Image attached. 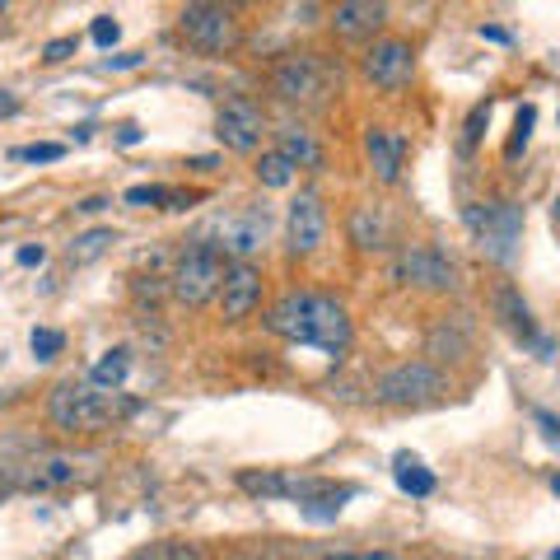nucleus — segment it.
<instances>
[{"label": "nucleus", "instance_id": "1", "mask_svg": "<svg viewBox=\"0 0 560 560\" xmlns=\"http://www.w3.org/2000/svg\"><path fill=\"white\" fill-rule=\"evenodd\" d=\"M267 327L290 346H313V350H327V355H341L350 346L346 304L318 290H290L285 300H276L267 313Z\"/></svg>", "mask_w": 560, "mask_h": 560}, {"label": "nucleus", "instance_id": "43", "mask_svg": "<svg viewBox=\"0 0 560 560\" xmlns=\"http://www.w3.org/2000/svg\"><path fill=\"white\" fill-rule=\"evenodd\" d=\"M224 560H257V556H248V551H234V556H224Z\"/></svg>", "mask_w": 560, "mask_h": 560}, {"label": "nucleus", "instance_id": "27", "mask_svg": "<svg viewBox=\"0 0 560 560\" xmlns=\"http://www.w3.org/2000/svg\"><path fill=\"white\" fill-rule=\"evenodd\" d=\"M136 560H206V551L197 547V541H160V547L140 551Z\"/></svg>", "mask_w": 560, "mask_h": 560}, {"label": "nucleus", "instance_id": "10", "mask_svg": "<svg viewBox=\"0 0 560 560\" xmlns=\"http://www.w3.org/2000/svg\"><path fill=\"white\" fill-rule=\"evenodd\" d=\"M215 234H220V243H215L220 253H230L234 261H248L261 248V243H267V234H271V210L248 201V206L230 210V215H220L215 220Z\"/></svg>", "mask_w": 560, "mask_h": 560}, {"label": "nucleus", "instance_id": "38", "mask_svg": "<svg viewBox=\"0 0 560 560\" xmlns=\"http://www.w3.org/2000/svg\"><path fill=\"white\" fill-rule=\"evenodd\" d=\"M131 66H140V51H121V57L103 61V70H131Z\"/></svg>", "mask_w": 560, "mask_h": 560}, {"label": "nucleus", "instance_id": "15", "mask_svg": "<svg viewBox=\"0 0 560 560\" xmlns=\"http://www.w3.org/2000/svg\"><path fill=\"white\" fill-rule=\"evenodd\" d=\"M364 160H370L378 183H397L401 160H407V140H401L393 127H370L364 131Z\"/></svg>", "mask_w": 560, "mask_h": 560}, {"label": "nucleus", "instance_id": "34", "mask_svg": "<svg viewBox=\"0 0 560 560\" xmlns=\"http://www.w3.org/2000/svg\"><path fill=\"white\" fill-rule=\"evenodd\" d=\"M14 261H20V267H43V261H47V248H43V243H28V248L14 253Z\"/></svg>", "mask_w": 560, "mask_h": 560}, {"label": "nucleus", "instance_id": "32", "mask_svg": "<svg viewBox=\"0 0 560 560\" xmlns=\"http://www.w3.org/2000/svg\"><path fill=\"white\" fill-rule=\"evenodd\" d=\"M90 38H94L98 47H117V38H121V24L113 20V14H98V20L90 24Z\"/></svg>", "mask_w": 560, "mask_h": 560}, {"label": "nucleus", "instance_id": "36", "mask_svg": "<svg viewBox=\"0 0 560 560\" xmlns=\"http://www.w3.org/2000/svg\"><path fill=\"white\" fill-rule=\"evenodd\" d=\"M323 560H397L393 551H337V556H323Z\"/></svg>", "mask_w": 560, "mask_h": 560}, {"label": "nucleus", "instance_id": "35", "mask_svg": "<svg viewBox=\"0 0 560 560\" xmlns=\"http://www.w3.org/2000/svg\"><path fill=\"white\" fill-rule=\"evenodd\" d=\"M70 51H75V38H57V43H47L43 61H51V66H57V61H66V57H70Z\"/></svg>", "mask_w": 560, "mask_h": 560}, {"label": "nucleus", "instance_id": "9", "mask_svg": "<svg viewBox=\"0 0 560 560\" xmlns=\"http://www.w3.org/2000/svg\"><path fill=\"white\" fill-rule=\"evenodd\" d=\"M261 136H267V113H261L257 98L230 94V98L220 103V113H215V140H220L224 150L253 154L261 145Z\"/></svg>", "mask_w": 560, "mask_h": 560}, {"label": "nucleus", "instance_id": "30", "mask_svg": "<svg viewBox=\"0 0 560 560\" xmlns=\"http://www.w3.org/2000/svg\"><path fill=\"white\" fill-rule=\"evenodd\" d=\"M28 346H33V355H38V360H57V355H61V346H66V337H61L57 327H33Z\"/></svg>", "mask_w": 560, "mask_h": 560}, {"label": "nucleus", "instance_id": "26", "mask_svg": "<svg viewBox=\"0 0 560 560\" xmlns=\"http://www.w3.org/2000/svg\"><path fill=\"white\" fill-rule=\"evenodd\" d=\"M533 121H537V108H533V103H523L518 117H514V140L504 145V160H510V164L518 160L523 150H528V140H533Z\"/></svg>", "mask_w": 560, "mask_h": 560}, {"label": "nucleus", "instance_id": "12", "mask_svg": "<svg viewBox=\"0 0 560 560\" xmlns=\"http://www.w3.org/2000/svg\"><path fill=\"white\" fill-rule=\"evenodd\" d=\"M327 238V210H323V197L313 187H304L300 197L290 201V215H285V243L294 257H308L318 253Z\"/></svg>", "mask_w": 560, "mask_h": 560}, {"label": "nucleus", "instance_id": "40", "mask_svg": "<svg viewBox=\"0 0 560 560\" xmlns=\"http://www.w3.org/2000/svg\"><path fill=\"white\" fill-rule=\"evenodd\" d=\"M117 140H121V145H140V127H131V121H127V127L117 131Z\"/></svg>", "mask_w": 560, "mask_h": 560}, {"label": "nucleus", "instance_id": "11", "mask_svg": "<svg viewBox=\"0 0 560 560\" xmlns=\"http://www.w3.org/2000/svg\"><path fill=\"white\" fill-rule=\"evenodd\" d=\"M416 70V47L407 38H374L370 51H364V80L378 84V90H407Z\"/></svg>", "mask_w": 560, "mask_h": 560}, {"label": "nucleus", "instance_id": "22", "mask_svg": "<svg viewBox=\"0 0 560 560\" xmlns=\"http://www.w3.org/2000/svg\"><path fill=\"white\" fill-rule=\"evenodd\" d=\"M238 486L261 500H294V477L290 471H238Z\"/></svg>", "mask_w": 560, "mask_h": 560}, {"label": "nucleus", "instance_id": "5", "mask_svg": "<svg viewBox=\"0 0 560 560\" xmlns=\"http://www.w3.org/2000/svg\"><path fill=\"white\" fill-rule=\"evenodd\" d=\"M224 271L230 267H224V253L215 248V243H197V248H187L178 257L168 290H173V300H178L183 308H201V304H210L220 294Z\"/></svg>", "mask_w": 560, "mask_h": 560}, {"label": "nucleus", "instance_id": "44", "mask_svg": "<svg viewBox=\"0 0 560 560\" xmlns=\"http://www.w3.org/2000/svg\"><path fill=\"white\" fill-rule=\"evenodd\" d=\"M551 490H556V495H560V477H556V481H551Z\"/></svg>", "mask_w": 560, "mask_h": 560}, {"label": "nucleus", "instance_id": "28", "mask_svg": "<svg viewBox=\"0 0 560 560\" xmlns=\"http://www.w3.org/2000/svg\"><path fill=\"white\" fill-rule=\"evenodd\" d=\"M490 121V98L486 103H477V108H471V117L463 121V140H458V154L463 160H471V150H477V140H481V127Z\"/></svg>", "mask_w": 560, "mask_h": 560}, {"label": "nucleus", "instance_id": "4", "mask_svg": "<svg viewBox=\"0 0 560 560\" xmlns=\"http://www.w3.org/2000/svg\"><path fill=\"white\" fill-rule=\"evenodd\" d=\"M271 90L276 98L300 103V108H323L331 94V66L323 61V51H290L271 70Z\"/></svg>", "mask_w": 560, "mask_h": 560}, {"label": "nucleus", "instance_id": "19", "mask_svg": "<svg viewBox=\"0 0 560 560\" xmlns=\"http://www.w3.org/2000/svg\"><path fill=\"white\" fill-rule=\"evenodd\" d=\"M350 243H355L360 253H383V243H388V220H383L378 206H355L350 210Z\"/></svg>", "mask_w": 560, "mask_h": 560}, {"label": "nucleus", "instance_id": "20", "mask_svg": "<svg viewBox=\"0 0 560 560\" xmlns=\"http://www.w3.org/2000/svg\"><path fill=\"white\" fill-rule=\"evenodd\" d=\"M471 350V341H467V331L453 323V318H440L430 327V337H425V355H430V364H444V360H463Z\"/></svg>", "mask_w": 560, "mask_h": 560}, {"label": "nucleus", "instance_id": "13", "mask_svg": "<svg viewBox=\"0 0 560 560\" xmlns=\"http://www.w3.org/2000/svg\"><path fill=\"white\" fill-rule=\"evenodd\" d=\"M490 308H495V318H500L504 327H510L523 346H533L541 360H551V355H556V346H551V341L537 331V323H533V308L523 304V294L510 285V280H500V285L490 290Z\"/></svg>", "mask_w": 560, "mask_h": 560}, {"label": "nucleus", "instance_id": "39", "mask_svg": "<svg viewBox=\"0 0 560 560\" xmlns=\"http://www.w3.org/2000/svg\"><path fill=\"white\" fill-rule=\"evenodd\" d=\"M20 113V98H14L10 90H0V117H14Z\"/></svg>", "mask_w": 560, "mask_h": 560}, {"label": "nucleus", "instance_id": "41", "mask_svg": "<svg viewBox=\"0 0 560 560\" xmlns=\"http://www.w3.org/2000/svg\"><path fill=\"white\" fill-rule=\"evenodd\" d=\"M481 38H490V43H510V33L495 28V24H481Z\"/></svg>", "mask_w": 560, "mask_h": 560}, {"label": "nucleus", "instance_id": "7", "mask_svg": "<svg viewBox=\"0 0 560 560\" xmlns=\"http://www.w3.org/2000/svg\"><path fill=\"white\" fill-rule=\"evenodd\" d=\"M183 38L206 51V57H224V51L238 47V14L230 5H210V0H197V5H183L178 14Z\"/></svg>", "mask_w": 560, "mask_h": 560}, {"label": "nucleus", "instance_id": "17", "mask_svg": "<svg viewBox=\"0 0 560 560\" xmlns=\"http://www.w3.org/2000/svg\"><path fill=\"white\" fill-rule=\"evenodd\" d=\"M388 20V5H374V0H346V5L331 10V24H337L341 38H374Z\"/></svg>", "mask_w": 560, "mask_h": 560}, {"label": "nucleus", "instance_id": "42", "mask_svg": "<svg viewBox=\"0 0 560 560\" xmlns=\"http://www.w3.org/2000/svg\"><path fill=\"white\" fill-rule=\"evenodd\" d=\"M103 206H108L103 197H90V201H80V210H84V215H94V210H103Z\"/></svg>", "mask_w": 560, "mask_h": 560}, {"label": "nucleus", "instance_id": "46", "mask_svg": "<svg viewBox=\"0 0 560 560\" xmlns=\"http://www.w3.org/2000/svg\"><path fill=\"white\" fill-rule=\"evenodd\" d=\"M551 560H560V551H551Z\"/></svg>", "mask_w": 560, "mask_h": 560}, {"label": "nucleus", "instance_id": "31", "mask_svg": "<svg viewBox=\"0 0 560 560\" xmlns=\"http://www.w3.org/2000/svg\"><path fill=\"white\" fill-rule=\"evenodd\" d=\"M350 495H331V500H308V504H300V514L308 518V523H331L341 514V504H346Z\"/></svg>", "mask_w": 560, "mask_h": 560}, {"label": "nucleus", "instance_id": "3", "mask_svg": "<svg viewBox=\"0 0 560 560\" xmlns=\"http://www.w3.org/2000/svg\"><path fill=\"white\" fill-rule=\"evenodd\" d=\"M471 238H477V248L500 261V267H514L518 261V243H523V206L510 201V197H495V201H477L463 210Z\"/></svg>", "mask_w": 560, "mask_h": 560}, {"label": "nucleus", "instance_id": "37", "mask_svg": "<svg viewBox=\"0 0 560 560\" xmlns=\"http://www.w3.org/2000/svg\"><path fill=\"white\" fill-rule=\"evenodd\" d=\"M537 425H541V434H547V444H560V420L551 411H537Z\"/></svg>", "mask_w": 560, "mask_h": 560}, {"label": "nucleus", "instance_id": "6", "mask_svg": "<svg viewBox=\"0 0 560 560\" xmlns=\"http://www.w3.org/2000/svg\"><path fill=\"white\" fill-rule=\"evenodd\" d=\"M444 388L448 383L430 360H401L374 378V397L383 407H430L444 397Z\"/></svg>", "mask_w": 560, "mask_h": 560}, {"label": "nucleus", "instance_id": "25", "mask_svg": "<svg viewBox=\"0 0 560 560\" xmlns=\"http://www.w3.org/2000/svg\"><path fill=\"white\" fill-rule=\"evenodd\" d=\"M108 243H117L113 230H90V234H80L75 243H70V261H75V267H84V261L103 257V248H108Z\"/></svg>", "mask_w": 560, "mask_h": 560}, {"label": "nucleus", "instance_id": "24", "mask_svg": "<svg viewBox=\"0 0 560 560\" xmlns=\"http://www.w3.org/2000/svg\"><path fill=\"white\" fill-rule=\"evenodd\" d=\"M294 173H300V168H294L280 150H267V154L257 160V183H261V187H290Z\"/></svg>", "mask_w": 560, "mask_h": 560}, {"label": "nucleus", "instance_id": "2", "mask_svg": "<svg viewBox=\"0 0 560 560\" xmlns=\"http://www.w3.org/2000/svg\"><path fill=\"white\" fill-rule=\"evenodd\" d=\"M136 407L117 388H98L94 378H66L51 388L47 397V416L51 425L66 430V434H94V430H108L117 425L121 416H131Z\"/></svg>", "mask_w": 560, "mask_h": 560}, {"label": "nucleus", "instance_id": "18", "mask_svg": "<svg viewBox=\"0 0 560 560\" xmlns=\"http://www.w3.org/2000/svg\"><path fill=\"white\" fill-rule=\"evenodd\" d=\"M276 140H280V154L294 164V168H323V145L313 140V131L308 127H300V121H285V127L276 131Z\"/></svg>", "mask_w": 560, "mask_h": 560}, {"label": "nucleus", "instance_id": "29", "mask_svg": "<svg viewBox=\"0 0 560 560\" xmlns=\"http://www.w3.org/2000/svg\"><path fill=\"white\" fill-rule=\"evenodd\" d=\"M61 154H66V145H57V140H38V145H20L10 160H20V164H57Z\"/></svg>", "mask_w": 560, "mask_h": 560}, {"label": "nucleus", "instance_id": "14", "mask_svg": "<svg viewBox=\"0 0 560 560\" xmlns=\"http://www.w3.org/2000/svg\"><path fill=\"white\" fill-rule=\"evenodd\" d=\"M261 267L253 261H234L230 271H224V285H220V308H224V323H243L248 313L261 304Z\"/></svg>", "mask_w": 560, "mask_h": 560}, {"label": "nucleus", "instance_id": "21", "mask_svg": "<svg viewBox=\"0 0 560 560\" xmlns=\"http://www.w3.org/2000/svg\"><path fill=\"white\" fill-rule=\"evenodd\" d=\"M393 477H397V486L407 490V495H416V500L434 495V471L420 463L416 453H397V458H393Z\"/></svg>", "mask_w": 560, "mask_h": 560}, {"label": "nucleus", "instance_id": "16", "mask_svg": "<svg viewBox=\"0 0 560 560\" xmlns=\"http://www.w3.org/2000/svg\"><path fill=\"white\" fill-rule=\"evenodd\" d=\"M80 477V458L75 453H38L28 467H24V486L28 490H61Z\"/></svg>", "mask_w": 560, "mask_h": 560}, {"label": "nucleus", "instance_id": "45", "mask_svg": "<svg viewBox=\"0 0 560 560\" xmlns=\"http://www.w3.org/2000/svg\"><path fill=\"white\" fill-rule=\"evenodd\" d=\"M556 215H560V197H556Z\"/></svg>", "mask_w": 560, "mask_h": 560}, {"label": "nucleus", "instance_id": "33", "mask_svg": "<svg viewBox=\"0 0 560 560\" xmlns=\"http://www.w3.org/2000/svg\"><path fill=\"white\" fill-rule=\"evenodd\" d=\"M121 201L127 206H160V201H173V191L168 187H131Z\"/></svg>", "mask_w": 560, "mask_h": 560}, {"label": "nucleus", "instance_id": "47", "mask_svg": "<svg viewBox=\"0 0 560 560\" xmlns=\"http://www.w3.org/2000/svg\"><path fill=\"white\" fill-rule=\"evenodd\" d=\"M0 500H5V490H0Z\"/></svg>", "mask_w": 560, "mask_h": 560}, {"label": "nucleus", "instance_id": "8", "mask_svg": "<svg viewBox=\"0 0 560 560\" xmlns=\"http://www.w3.org/2000/svg\"><path fill=\"white\" fill-rule=\"evenodd\" d=\"M393 280L397 285H416V290H458V267L448 261L444 248H434V243H411V248H401L397 261H393Z\"/></svg>", "mask_w": 560, "mask_h": 560}, {"label": "nucleus", "instance_id": "23", "mask_svg": "<svg viewBox=\"0 0 560 560\" xmlns=\"http://www.w3.org/2000/svg\"><path fill=\"white\" fill-rule=\"evenodd\" d=\"M127 374H131V350L117 346V350H108V355L94 364L90 378L98 383V388H121V383H127Z\"/></svg>", "mask_w": 560, "mask_h": 560}]
</instances>
